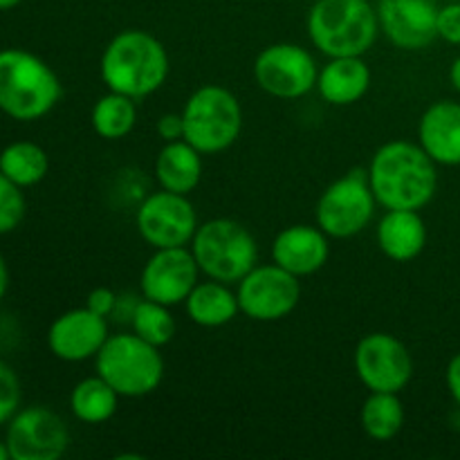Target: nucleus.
<instances>
[{"instance_id": "obj_15", "label": "nucleus", "mask_w": 460, "mask_h": 460, "mask_svg": "<svg viewBox=\"0 0 460 460\" xmlns=\"http://www.w3.org/2000/svg\"><path fill=\"white\" fill-rule=\"evenodd\" d=\"M380 31L404 52H420L438 39V0H377Z\"/></svg>"}, {"instance_id": "obj_17", "label": "nucleus", "mask_w": 460, "mask_h": 460, "mask_svg": "<svg viewBox=\"0 0 460 460\" xmlns=\"http://www.w3.org/2000/svg\"><path fill=\"white\" fill-rule=\"evenodd\" d=\"M319 225H290L281 229L272 243V263L281 265L295 277L304 279L319 272L328 263L331 243Z\"/></svg>"}, {"instance_id": "obj_28", "label": "nucleus", "mask_w": 460, "mask_h": 460, "mask_svg": "<svg viewBox=\"0 0 460 460\" xmlns=\"http://www.w3.org/2000/svg\"><path fill=\"white\" fill-rule=\"evenodd\" d=\"M27 202L22 189L0 171V234H9L25 218Z\"/></svg>"}, {"instance_id": "obj_26", "label": "nucleus", "mask_w": 460, "mask_h": 460, "mask_svg": "<svg viewBox=\"0 0 460 460\" xmlns=\"http://www.w3.org/2000/svg\"><path fill=\"white\" fill-rule=\"evenodd\" d=\"M0 171L21 189L34 187L48 175L49 157L39 144L12 142L0 153Z\"/></svg>"}, {"instance_id": "obj_37", "label": "nucleus", "mask_w": 460, "mask_h": 460, "mask_svg": "<svg viewBox=\"0 0 460 460\" xmlns=\"http://www.w3.org/2000/svg\"><path fill=\"white\" fill-rule=\"evenodd\" d=\"M9 458H12V454H9L7 443H3V440H0V460H9Z\"/></svg>"}, {"instance_id": "obj_25", "label": "nucleus", "mask_w": 460, "mask_h": 460, "mask_svg": "<svg viewBox=\"0 0 460 460\" xmlns=\"http://www.w3.org/2000/svg\"><path fill=\"white\" fill-rule=\"evenodd\" d=\"M90 121H93V128L99 137L111 139V142L124 139L126 135H130V130L135 128V121H137L135 99L108 90L93 106Z\"/></svg>"}, {"instance_id": "obj_35", "label": "nucleus", "mask_w": 460, "mask_h": 460, "mask_svg": "<svg viewBox=\"0 0 460 460\" xmlns=\"http://www.w3.org/2000/svg\"><path fill=\"white\" fill-rule=\"evenodd\" d=\"M449 84L460 94V57L454 58L452 67H449Z\"/></svg>"}, {"instance_id": "obj_32", "label": "nucleus", "mask_w": 460, "mask_h": 460, "mask_svg": "<svg viewBox=\"0 0 460 460\" xmlns=\"http://www.w3.org/2000/svg\"><path fill=\"white\" fill-rule=\"evenodd\" d=\"M157 135L164 142H175V139H184V124L182 112H164L155 124Z\"/></svg>"}, {"instance_id": "obj_18", "label": "nucleus", "mask_w": 460, "mask_h": 460, "mask_svg": "<svg viewBox=\"0 0 460 460\" xmlns=\"http://www.w3.org/2000/svg\"><path fill=\"white\" fill-rule=\"evenodd\" d=\"M418 144L440 166L460 164V103L440 99L431 103L418 124Z\"/></svg>"}, {"instance_id": "obj_2", "label": "nucleus", "mask_w": 460, "mask_h": 460, "mask_svg": "<svg viewBox=\"0 0 460 460\" xmlns=\"http://www.w3.org/2000/svg\"><path fill=\"white\" fill-rule=\"evenodd\" d=\"M102 81L112 93L137 99L157 93L169 76V54L160 39L144 30L112 36L99 63Z\"/></svg>"}, {"instance_id": "obj_34", "label": "nucleus", "mask_w": 460, "mask_h": 460, "mask_svg": "<svg viewBox=\"0 0 460 460\" xmlns=\"http://www.w3.org/2000/svg\"><path fill=\"white\" fill-rule=\"evenodd\" d=\"M7 288H9V268L7 263H4L3 254H0V301H3V296L7 295Z\"/></svg>"}, {"instance_id": "obj_36", "label": "nucleus", "mask_w": 460, "mask_h": 460, "mask_svg": "<svg viewBox=\"0 0 460 460\" xmlns=\"http://www.w3.org/2000/svg\"><path fill=\"white\" fill-rule=\"evenodd\" d=\"M22 0H0V12H7V9H13L18 7Z\"/></svg>"}, {"instance_id": "obj_3", "label": "nucleus", "mask_w": 460, "mask_h": 460, "mask_svg": "<svg viewBox=\"0 0 460 460\" xmlns=\"http://www.w3.org/2000/svg\"><path fill=\"white\" fill-rule=\"evenodd\" d=\"M380 34L371 0H314L308 12V36L328 58L364 57Z\"/></svg>"}, {"instance_id": "obj_10", "label": "nucleus", "mask_w": 460, "mask_h": 460, "mask_svg": "<svg viewBox=\"0 0 460 460\" xmlns=\"http://www.w3.org/2000/svg\"><path fill=\"white\" fill-rule=\"evenodd\" d=\"M137 232L153 250L191 245L198 229V214L189 196L173 191L151 193L135 214Z\"/></svg>"}, {"instance_id": "obj_30", "label": "nucleus", "mask_w": 460, "mask_h": 460, "mask_svg": "<svg viewBox=\"0 0 460 460\" xmlns=\"http://www.w3.org/2000/svg\"><path fill=\"white\" fill-rule=\"evenodd\" d=\"M438 39L460 45V3H447L438 9Z\"/></svg>"}, {"instance_id": "obj_12", "label": "nucleus", "mask_w": 460, "mask_h": 460, "mask_svg": "<svg viewBox=\"0 0 460 460\" xmlns=\"http://www.w3.org/2000/svg\"><path fill=\"white\" fill-rule=\"evenodd\" d=\"M355 373L368 391L400 394L413 377V358L404 341L389 332H371L355 346Z\"/></svg>"}, {"instance_id": "obj_4", "label": "nucleus", "mask_w": 460, "mask_h": 460, "mask_svg": "<svg viewBox=\"0 0 460 460\" xmlns=\"http://www.w3.org/2000/svg\"><path fill=\"white\" fill-rule=\"evenodd\" d=\"M61 99L57 72L36 54L0 49V111L18 121H36Z\"/></svg>"}, {"instance_id": "obj_9", "label": "nucleus", "mask_w": 460, "mask_h": 460, "mask_svg": "<svg viewBox=\"0 0 460 460\" xmlns=\"http://www.w3.org/2000/svg\"><path fill=\"white\" fill-rule=\"evenodd\" d=\"M238 305L254 322H281L301 301V279L281 265H256L236 283Z\"/></svg>"}, {"instance_id": "obj_23", "label": "nucleus", "mask_w": 460, "mask_h": 460, "mask_svg": "<svg viewBox=\"0 0 460 460\" xmlns=\"http://www.w3.org/2000/svg\"><path fill=\"white\" fill-rule=\"evenodd\" d=\"M119 398L121 395L102 376H93L72 389L70 409L76 420L85 425H102L115 416Z\"/></svg>"}, {"instance_id": "obj_19", "label": "nucleus", "mask_w": 460, "mask_h": 460, "mask_svg": "<svg viewBox=\"0 0 460 460\" xmlns=\"http://www.w3.org/2000/svg\"><path fill=\"white\" fill-rule=\"evenodd\" d=\"M377 245L386 259L409 263L427 245V225L416 209H386L377 223Z\"/></svg>"}, {"instance_id": "obj_21", "label": "nucleus", "mask_w": 460, "mask_h": 460, "mask_svg": "<svg viewBox=\"0 0 460 460\" xmlns=\"http://www.w3.org/2000/svg\"><path fill=\"white\" fill-rule=\"evenodd\" d=\"M155 180L160 189L189 196L202 180V153L187 139L164 142L155 157Z\"/></svg>"}, {"instance_id": "obj_20", "label": "nucleus", "mask_w": 460, "mask_h": 460, "mask_svg": "<svg viewBox=\"0 0 460 460\" xmlns=\"http://www.w3.org/2000/svg\"><path fill=\"white\" fill-rule=\"evenodd\" d=\"M371 79V67L362 57H337L319 70L317 90L331 106H353L368 93Z\"/></svg>"}, {"instance_id": "obj_7", "label": "nucleus", "mask_w": 460, "mask_h": 460, "mask_svg": "<svg viewBox=\"0 0 460 460\" xmlns=\"http://www.w3.org/2000/svg\"><path fill=\"white\" fill-rule=\"evenodd\" d=\"M184 139L202 155H216L232 146L243 130V108L232 90L200 85L182 108Z\"/></svg>"}, {"instance_id": "obj_16", "label": "nucleus", "mask_w": 460, "mask_h": 460, "mask_svg": "<svg viewBox=\"0 0 460 460\" xmlns=\"http://www.w3.org/2000/svg\"><path fill=\"white\" fill-rule=\"evenodd\" d=\"M108 337L106 317L84 305L54 319L48 331V346L54 358L75 364L97 358Z\"/></svg>"}, {"instance_id": "obj_33", "label": "nucleus", "mask_w": 460, "mask_h": 460, "mask_svg": "<svg viewBox=\"0 0 460 460\" xmlns=\"http://www.w3.org/2000/svg\"><path fill=\"white\" fill-rule=\"evenodd\" d=\"M445 382H447L449 395H452L454 402L460 407V353L454 355L447 364V371H445Z\"/></svg>"}, {"instance_id": "obj_14", "label": "nucleus", "mask_w": 460, "mask_h": 460, "mask_svg": "<svg viewBox=\"0 0 460 460\" xmlns=\"http://www.w3.org/2000/svg\"><path fill=\"white\" fill-rule=\"evenodd\" d=\"M198 281L200 268L193 259L191 247H162L153 252L142 268L139 288L142 296L173 308L187 301Z\"/></svg>"}, {"instance_id": "obj_29", "label": "nucleus", "mask_w": 460, "mask_h": 460, "mask_svg": "<svg viewBox=\"0 0 460 460\" xmlns=\"http://www.w3.org/2000/svg\"><path fill=\"white\" fill-rule=\"evenodd\" d=\"M21 407V382L16 371L0 362V425L12 420Z\"/></svg>"}, {"instance_id": "obj_6", "label": "nucleus", "mask_w": 460, "mask_h": 460, "mask_svg": "<svg viewBox=\"0 0 460 460\" xmlns=\"http://www.w3.org/2000/svg\"><path fill=\"white\" fill-rule=\"evenodd\" d=\"M193 259L207 279L234 286L259 263V245L250 229L232 218L198 225L191 241Z\"/></svg>"}, {"instance_id": "obj_5", "label": "nucleus", "mask_w": 460, "mask_h": 460, "mask_svg": "<svg viewBox=\"0 0 460 460\" xmlns=\"http://www.w3.org/2000/svg\"><path fill=\"white\" fill-rule=\"evenodd\" d=\"M94 368L121 398H144L160 389L164 377L160 349L135 332H117L108 337L94 358Z\"/></svg>"}, {"instance_id": "obj_24", "label": "nucleus", "mask_w": 460, "mask_h": 460, "mask_svg": "<svg viewBox=\"0 0 460 460\" xmlns=\"http://www.w3.org/2000/svg\"><path fill=\"white\" fill-rule=\"evenodd\" d=\"M362 429L368 438L385 440L395 438L402 431L404 425V407L398 394H386V391H371L362 404Z\"/></svg>"}, {"instance_id": "obj_1", "label": "nucleus", "mask_w": 460, "mask_h": 460, "mask_svg": "<svg viewBox=\"0 0 460 460\" xmlns=\"http://www.w3.org/2000/svg\"><path fill=\"white\" fill-rule=\"evenodd\" d=\"M436 162L420 144L386 142L373 153L367 175L377 205L385 209H416L429 205L438 191Z\"/></svg>"}, {"instance_id": "obj_27", "label": "nucleus", "mask_w": 460, "mask_h": 460, "mask_svg": "<svg viewBox=\"0 0 460 460\" xmlns=\"http://www.w3.org/2000/svg\"><path fill=\"white\" fill-rule=\"evenodd\" d=\"M128 322L135 335L142 337L148 344L157 346V349L171 344L175 332H178V323H175V317L171 314L169 305L157 304V301L146 299V296L133 305Z\"/></svg>"}, {"instance_id": "obj_22", "label": "nucleus", "mask_w": 460, "mask_h": 460, "mask_svg": "<svg viewBox=\"0 0 460 460\" xmlns=\"http://www.w3.org/2000/svg\"><path fill=\"white\" fill-rule=\"evenodd\" d=\"M184 310L196 326L220 328L236 319L241 305L229 283L209 279V281H198V286L184 301Z\"/></svg>"}, {"instance_id": "obj_13", "label": "nucleus", "mask_w": 460, "mask_h": 460, "mask_svg": "<svg viewBox=\"0 0 460 460\" xmlns=\"http://www.w3.org/2000/svg\"><path fill=\"white\" fill-rule=\"evenodd\" d=\"M4 443L12 460H57L70 447V429L52 409L27 407L7 422Z\"/></svg>"}, {"instance_id": "obj_8", "label": "nucleus", "mask_w": 460, "mask_h": 460, "mask_svg": "<svg viewBox=\"0 0 460 460\" xmlns=\"http://www.w3.org/2000/svg\"><path fill=\"white\" fill-rule=\"evenodd\" d=\"M376 205L367 171L355 169L322 193L314 220L331 238H353L368 227Z\"/></svg>"}, {"instance_id": "obj_31", "label": "nucleus", "mask_w": 460, "mask_h": 460, "mask_svg": "<svg viewBox=\"0 0 460 460\" xmlns=\"http://www.w3.org/2000/svg\"><path fill=\"white\" fill-rule=\"evenodd\" d=\"M117 299H119V296H117L111 288H103V286L94 288V290L88 295V299H85V308H90L93 313L102 314V317L108 319L112 313H115Z\"/></svg>"}, {"instance_id": "obj_11", "label": "nucleus", "mask_w": 460, "mask_h": 460, "mask_svg": "<svg viewBox=\"0 0 460 460\" xmlns=\"http://www.w3.org/2000/svg\"><path fill=\"white\" fill-rule=\"evenodd\" d=\"M254 79L274 99H299L317 88L319 67L313 54L296 43L268 45L254 61Z\"/></svg>"}]
</instances>
